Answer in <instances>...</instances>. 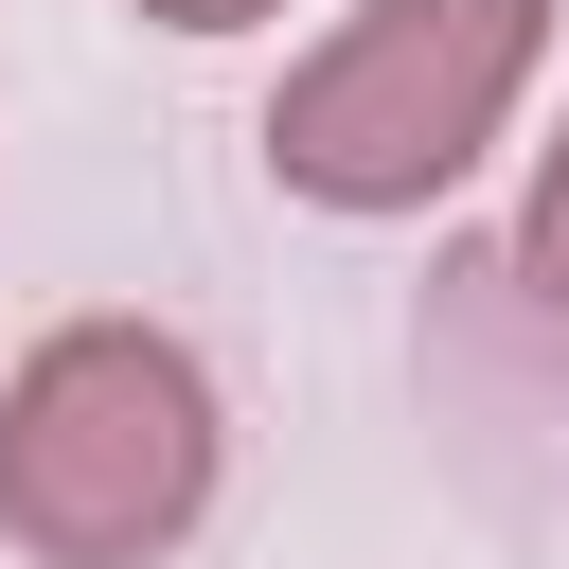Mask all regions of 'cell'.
I'll return each mask as SVG.
<instances>
[{"instance_id":"1","label":"cell","mask_w":569,"mask_h":569,"mask_svg":"<svg viewBox=\"0 0 569 569\" xmlns=\"http://www.w3.org/2000/svg\"><path fill=\"white\" fill-rule=\"evenodd\" d=\"M213 516V373L160 320H53L0 373V533L53 569H142Z\"/></svg>"},{"instance_id":"2","label":"cell","mask_w":569,"mask_h":569,"mask_svg":"<svg viewBox=\"0 0 569 569\" xmlns=\"http://www.w3.org/2000/svg\"><path fill=\"white\" fill-rule=\"evenodd\" d=\"M533 36H551V0H356L284 71V107H267L284 196H320V213H427L516 124Z\"/></svg>"},{"instance_id":"3","label":"cell","mask_w":569,"mask_h":569,"mask_svg":"<svg viewBox=\"0 0 569 569\" xmlns=\"http://www.w3.org/2000/svg\"><path fill=\"white\" fill-rule=\"evenodd\" d=\"M516 284L569 320V124H551V160H533V213H516Z\"/></svg>"},{"instance_id":"4","label":"cell","mask_w":569,"mask_h":569,"mask_svg":"<svg viewBox=\"0 0 569 569\" xmlns=\"http://www.w3.org/2000/svg\"><path fill=\"white\" fill-rule=\"evenodd\" d=\"M160 36H231V18H267V0H142Z\"/></svg>"}]
</instances>
